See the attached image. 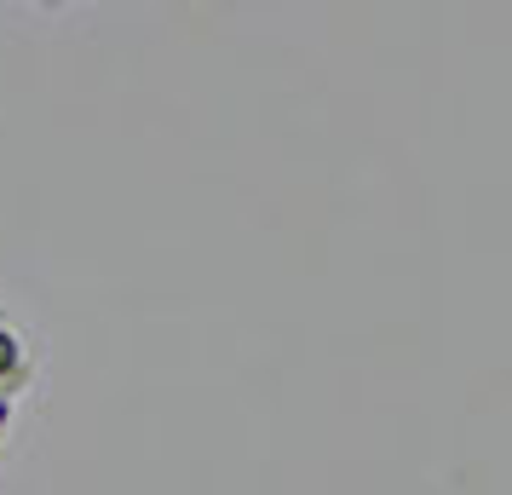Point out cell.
<instances>
[{
    "instance_id": "cell-1",
    "label": "cell",
    "mask_w": 512,
    "mask_h": 495,
    "mask_svg": "<svg viewBox=\"0 0 512 495\" xmlns=\"http://www.w3.org/2000/svg\"><path fill=\"white\" fill-rule=\"evenodd\" d=\"M6 369H24V346H18L12 329H0V375H6Z\"/></svg>"
},
{
    "instance_id": "cell-2",
    "label": "cell",
    "mask_w": 512,
    "mask_h": 495,
    "mask_svg": "<svg viewBox=\"0 0 512 495\" xmlns=\"http://www.w3.org/2000/svg\"><path fill=\"white\" fill-rule=\"evenodd\" d=\"M6 421H12V409H6V398H0V438H6Z\"/></svg>"
},
{
    "instance_id": "cell-3",
    "label": "cell",
    "mask_w": 512,
    "mask_h": 495,
    "mask_svg": "<svg viewBox=\"0 0 512 495\" xmlns=\"http://www.w3.org/2000/svg\"><path fill=\"white\" fill-rule=\"evenodd\" d=\"M0 329H6V317H0Z\"/></svg>"
}]
</instances>
